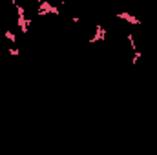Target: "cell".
Segmentation results:
<instances>
[{"mask_svg": "<svg viewBox=\"0 0 157 155\" xmlns=\"http://www.w3.org/2000/svg\"><path fill=\"white\" fill-rule=\"evenodd\" d=\"M117 18L124 20V22H130V24H133V26H139V24H141V20H139L137 17L130 15L128 11H121V13H117Z\"/></svg>", "mask_w": 157, "mask_h": 155, "instance_id": "6da1fadb", "label": "cell"}]
</instances>
